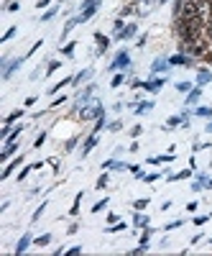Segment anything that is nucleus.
Masks as SVG:
<instances>
[{
	"instance_id": "nucleus-36",
	"label": "nucleus",
	"mask_w": 212,
	"mask_h": 256,
	"mask_svg": "<svg viewBox=\"0 0 212 256\" xmlns=\"http://www.w3.org/2000/svg\"><path fill=\"white\" fill-rule=\"evenodd\" d=\"M179 226H182V220H172V223H166L164 228H166V230H174V228H179Z\"/></svg>"
},
{
	"instance_id": "nucleus-9",
	"label": "nucleus",
	"mask_w": 212,
	"mask_h": 256,
	"mask_svg": "<svg viewBox=\"0 0 212 256\" xmlns=\"http://www.w3.org/2000/svg\"><path fill=\"white\" fill-rule=\"evenodd\" d=\"M95 144H97V134H92L87 141H84V148H82V156H87L90 152H92V148H95Z\"/></svg>"
},
{
	"instance_id": "nucleus-27",
	"label": "nucleus",
	"mask_w": 212,
	"mask_h": 256,
	"mask_svg": "<svg viewBox=\"0 0 212 256\" xmlns=\"http://www.w3.org/2000/svg\"><path fill=\"white\" fill-rule=\"evenodd\" d=\"M133 208L141 212V210H146V208H148V200H136V202H133Z\"/></svg>"
},
{
	"instance_id": "nucleus-32",
	"label": "nucleus",
	"mask_w": 212,
	"mask_h": 256,
	"mask_svg": "<svg viewBox=\"0 0 212 256\" xmlns=\"http://www.w3.org/2000/svg\"><path fill=\"white\" fill-rule=\"evenodd\" d=\"M123 82H125V80H123V74H115L110 84H113V88H120V84H123Z\"/></svg>"
},
{
	"instance_id": "nucleus-18",
	"label": "nucleus",
	"mask_w": 212,
	"mask_h": 256,
	"mask_svg": "<svg viewBox=\"0 0 212 256\" xmlns=\"http://www.w3.org/2000/svg\"><path fill=\"white\" fill-rule=\"evenodd\" d=\"M20 162H23V156H18V159H15V162H13V164H8V166H5V172H3V177H8V174H10V172H13V169H15V166H18V164H20Z\"/></svg>"
},
{
	"instance_id": "nucleus-1",
	"label": "nucleus",
	"mask_w": 212,
	"mask_h": 256,
	"mask_svg": "<svg viewBox=\"0 0 212 256\" xmlns=\"http://www.w3.org/2000/svg\"><path fill=\"white\" fill-rule=\"evenodd\" d=\"M82 120H92V118H100L102 116V105L100 100H90V102H84L82 105V110H79Z\"/></svg>"
},
{
	"instance_id": "nucleus-19",
	"label": "nucleus",
	"mask_w": 212,
	"mask_h": 256,
	"mask_svg": "<svg viewBox=\"0 0 212 256\" xmlns=\"http://www.w3.org/2000/svg\"><path fill=\"white\" fill-rule=\"evenodd\" d=\"M90 74H92V70H84V72H79V74H77V77H74V82H72V84H79V82H82V80H87V77H90Z\"/></svg>"
},
{
	"instance_id": "nucleus-26",
	"label": "nucleus",
	"mask_w": 212,
	"mask_h": 256,
	"mask_svg": "<svg viewBox=\"0 0 212 256\" xmlns=\"http://www.w3.org/2000/svg\"><path fill=\"white\" fill-rule=\"evenodd\" d=\"M46 244H51V236L46 233V236H41V238H36V246H46Z\"/></svg>"
},
{
	"instance_id": "nucleus-37",
	"label": "nucleus",
	"mask_w": 212,
	"mask_h": 256,
	"mask_svg": "<svg viewBox=\"0 0 212 256\" xmlns=\"http://www.w3.org/2000/svg\"><path fill=\"white\" fill-rule=\"evenodd\" d=\"M44 208H46V205H41V208H36V212H33V218H31L33 223H36V220L41 218V212H44Z\"/></svg>"
},
{
	"instance_id": "nucleus-2",
	"label": "nucleus",
	"mask_w": 212,
	"mask_h": 256,
	"mask_svg": "<svg viewBox=\"0 0 212 256\" xmlns=\"http://www.w3.org/2000/svg\"><path fill=\"white\" fill-rule=\"evenodd\" d=\"M197 18L207 26L212 18V0H197Z\"/></svg>"
},
{
	"instance_id": "nucleus-25",
	"label": "nucleus",
	"mask_w": 212,
	"mask_h": 256,
	"mask_svg": "<svg viewBox=\"0 0 212 256\" xmlns=\"http://www.w3.org/2000/svg\"><path fill=\"white\" fill-rule=\"evenodd\" d=\"M97 190H105V187H108V174H102L100 180H97V184H95Z\"/></svg>"
},
{
	"instance_id": "nucleus-45",
	"label": "nucleus",
	"mask_w": 212,
	"mask_h": 256,
	"mask_svg": "<svg viewBox=\"0 0 212 256\" xmlns=\"http://www.w3.org/2000/svg\"><path fill=\"white\" fill-rule=\"evenodd\" d=\"M51 3V0H38V3H36V8H46Z\"/></svg>"
},
{
	"instance_id": "nucleus-12",
	"label": "nucleus",
	"mask_w": 212,
	"mask_h": 256,
	"mask_svg": "<svg viewBox=\"0 0 212 256\" xmlns=\"http://www.w3.org/2000/svg\"><path fill=\"white\" fill-rule=\"evenodd\" d=\"M28 246H31V236H23V238L18 241V246H15V254H23Z\"/></svg>"
},
{
	"instance_id": "nucleus-28",
	"label": "nucleus",
	"mask_w": 212,
	"mask_h": 256,
	"mask_svg": "<svg viewBox=\"0 0 212 256\" xmlns=\"http://www.w3.org/2000/svg\"><path fill=\"white\" fill-rule=\"evenodd\" d=\"M146 251H148V244H141V246H138V248H133L131 254H133V256H138V254H146Z\"/></svg>"
},
{
	"instance_id": "nucleus-22",
	"label": "nucleus",
	"mask_w": 212,
	"mask_h": 256,
	"mask_svg": "<svg viewBox=\"0 0 212 256\" xmlns=\"http://www.w3.org/2000/svg\"><path fill=\"white\" fill-rule=\"evenodd\" d=\"M151 108H154V102H143V105H138V108H136V113H138V116H143L146 110H151Z\"/></svg>"
},
{
	"instance_id": "nucleus-44",
	"label": "nucleus",
	"mask_w": 212,
	"mask_h": 256,
	"mask_svg": "<svg viewBox=\"0 0 212 256\" xmlns=\"http://www.w3.org/2000/svg\"><path fill=\"white\" fill-rule=\"evenodd\" d=\"M79 251H82V246H72L67 254H69V256H74V254H79Z\"/></svg>"
},
{
	"instance_id": "nucleus-47",
	"label": "nucleus",
	"mask_w": 212,
	"mask_h": 256,
	"mask_svg": "<svg viewBox=\"0 0 212 256\" xmlns=\"http://www.w3.org/2000/svg\"><path fill=\"white\" fill-rule=\"evenodd\" d=\"M207 36L212 38V18H210V24H207Z\"/></svg>"
},
{
	"instance_id": "nucleus-41",
	"label": "nucleus",
	"mask_w": 212,
	"mask_h": 256,
	"mask_svg": "<svg viewBox=\"0 0 212 256\" xmlns=\"http://www.w3.org/2000/svg\"><path fill=\"white\" fill-rule=\"evenodd\" d=\"M44 141H46V134H38V138H36V144H33V146L38 148V146H41V144H44Z\"/></svg>"
},
{
	"instance_id": "nucleus-40",
	"label": "nucleus",
	"mask_w": 212,
	"mask_h": 256,
	"mask_svg": "<svg viewBox=\"0 0 212 256\" xmlns=\"http://www.w3.org/2000/svg\"><path fill=\"white\" fill-rule=\"evenodd\" d=\"M205 223H207V216H197L195 218V226H205Z\"/></svg>"
},
{
	"instance_id": "nucleus-33",
	"label": "nucleus",
	"mask_w": 212,
	"mask_h": 256,
	"mask_svg": "<svg viewBox=\"0 0 212 256\" xmlns=\"http://www.w3.org/2000/svg\"><path fill=\"white\" fill-rule=\"evenodd\" d=\"M54 16H56V8H51V10H46L44 16H41V20H51Z\"/></svg>"
},
{
	"instance_id": "nucleus-38",
	"label": "nucleus",
	"mask_w": 212,
	"mask_h": 256,
	"mask_svg": "<svg viewBox=\"0 0 212 256\" xmlns=\"http://www.w3.org/2000/svg\"><path fill=\"white\" fill-rule=\"evenodd\" d=\"M13 34H15V28H8V31L3 34V38H0V41H10V38H13Z\"/></svg>"
},
{
	"instance_id": "nucleus-35",
	"label": "nucleus",
	"mask_w": 212,
	"mask_h": 256,
	"mask_svg": "<svg viewBox=\"0 0 212 256\" xmlns=\"http://www.w3.org/2000/svg\"><path fill=\"white\" fill-rule=\"evenodd\" d=\"M123 228H125V223H115V226L108 228V233H118V230H123Z\"/></svg>"
},
{
	"instance_id": "nucleus-31",
	"label": "nucleus",
	"mask_w": 212,
	"mask_h": 256,
	"mask_svg": "<svg viewBox=\"0 0 212 256\" xmlns=\"http://www.w3.org/2000/svg\"><path fill=\"white\" fill-rule=\"evenodd\" d=\"M59 64H61V62H51L49 67H46V74H54V72L59 70Z\"/></svg>"
},
{
	"instance_id": "nucleus-13",
	"label": "nucleus",
	"mask_w": 212,
	"mask_h": 256,
	"mask_svg": "<svg viewBox=\"0 0 212 256\" xmlns=\"http://www.w3.org/2000/svg\"><path fill=\"white\" fill-rule=\"evenodd\" d=\"M95 92V84H90V88L87 90H84V92H79V102L84 105V102H90V95Z\"/></svg>"
},
{
	"instance_id": "nucleus-16",
	"label": "nucleus",
	"mask_w": 212,
	"mask_h": 256,
	"mask_svg": "<svg viewBox=\"0 0 212 256\" xmlns=\"http://www.w3.org/2000/svg\"><path fill=\"white\" fill-rule=\"evenodd\" d=\"M179 123H184V118H182V116H174V118H169V120H166V128H177Z\"/></svg>"
},
{
	"instance_id": "nucleus-43",
	"label": "nucleus",
	"mask_w": 212,
	"mask_h": 256,
	"mask_svg": "<svg viewBox=\"0 0 212 256\" xmlns=\"http://www.w3.org/2000/svg\"><path fill=\"white\" fill-rule=\"evenodd\" d=\"M148 238H151V230H146L143 236H141V244H148Z\"/></svg>"
},
{
	"instance_id": "nucleus-51",
	"label": "nucleus",
	"mask_w": 212,
	"mask_h": 256,
	"mask_svg": "<svg viewBox=\"0 0 212 256\" xmlns=\"http://www.w3.org/2000/svg\"><path fill=\"white\" fill-rule=\"evenodd\" d=\"M210 244H212V241H210Z\"/></svg>"
},
{
	"instance_id": "nucleus-5",
	"label": "nucleus",
	"mask_w": 212,
	"mask_h": 256,
	"mask_svg": "<svg viewBox=\"0 0 212 256\" xmlns=\"http://www.w3.org/2000/svg\"><path fill=\"white\" fill-rule=\"evenodd\" d=\"M164 82H166L164 77H154L151 82H141V84H143L146 90H151V92H156V90H161V88H164Z\"/></svg>"
},
{
	"instance_id": "nucleus-8",
	"label": "nucleus",
	"mask_w": 212,
	"mask_h": 256,
	"mask_svg": "<svg viewBox=\"0 0 212 256\" xmlns=\"http://www.w3.org/2000/svg\"><path fill=\"white\" fill-rule=\"evenodd\" d=\"M97 13V6H90V8H82V13H79V24H87V20L92 18Z\"/></svg>"
},
{
	"instance_id": "nucleus-24",
	"label": "nucleus",
	"mask_w": 212,
	"mask_h": 256,
	"mask_svg": "<svg viewBox=\"0 0 212 256\" xmlns=\"http://www.w3.org/2000/svg\"><path fill=\"white\" fill-rule=\"evenodd\" d=\"M133 223H136V226H148V218H146V216H141V212H138V216L133 218Z\"/></svg>"
},
{
	"instance_id": "nucleus-10",
	"label": "nucleus",
	"mask_w": 212,
	"mask_h": 256,
	"mask_svg": "<svg viewBox=\"0 0 212 256\" xmlns=\"http://www.w3.org/2000/svg\"><path fill=\"white\" fill-rule=\"evenodd\" d=\"M20 64H23V59H13V62L8 64V70L3 72V77H5V80H10V74H13V72H15V70L20 67Z\"/></svg>"
},
{
	"instance_id": "nucleus-39",
	"label": "nucleus",
	"mask_w": 212,
	"mask_h": 256,
	"mask_svg": "<svg viewBox=\"0 0 212 256\" xmlns=\"http://www.w3.org/2000/svg\"><path fill=\"white\" fill-rule=\"evenodd\" d=\"M20 118V110H15V113H10L8 118H5V123H13V120H18Z\"/></svg>"
},
{
	"instance_id": "nucleus-14",
	"label": "nucleus",
	"mask_w": 212,
	"mask_h": 256,
	"mask_svg": "<svg viewBox=\"0 0 212 256\" xmlns=\"http://www.w3.org/2000/svg\"><path fill=\"white\" fill-rule=\"evenodd\" d=\"M166 67H172V64H169V59H156V62H154V72H161V70H166Z\"/></svg>"
},
{
	"instance_id": "nucleus-11",
	"label": "nucleus",
	"mask_w": 212,
	"mask_h": 256,
	"mask_svg": "<svg viewBox=\"0 0 212 256\" xmlns=\"http://www.w3.org/2000/svg\"><path fill=\"white\" fill-rule=\"evenodd\" d=\"M200 95H202V88H192V90H189V95H187V105H195L200 100Z\"/></svg>"
},
{
	"instance_id": "nucleus-29",
	"label": "nucleus",
	"mask_w": 212,
	"mask_h": 256,
	"mask_svg": "<svg viewBox=\"0 0 212 256\" xmlns=\"http://www.w3.org/2000/svg\"><path fill=\"white\" fill-rule=\"evenodd\" d=\"M197 116H202V118H210V116H212V108H197Z\"/></svg>"
},
{
	"instance_id": "nucleus-17",
	"label": "nucleus",
	"mask_w": 212,
	"mask_h": 256,
	"mask_svg": "<svg viewBox=\"0 0 212 256\" xmlns=\"http://www.w3.org/2000/svg\"><path fill=\"white\" fill-rule=\"evenodd\" d=\"M95 38L100 41V52H105V49H108V46H110V41H108V38H105L102 34H95Z\"/></svg>"
},
{
	"instance_id": "nucleus-48",
	"label": "nucleus",
	"mask_w": 212,
	"mask_h": 256,
	"mask_svg": "<svg viewBox=\"0 0 212 256\" xmlns=\"http://www.w3.org/2000/svg\"><path fill=\"white\" fill-rule=\"evenodd\" d=\"M207 134H212V123H207Z\"/></svg>"
},
{
	"instance_id": "nucleus-6",
	"label": "nucleus",
	"mask_w": 212,
	"mask_h": 256,
	"mask_svg": "<svg viewBox=\"0 0 212 256\" xmlns=\"http://www.w3.org/2000/svg\"><path fill=\"white\" fill-rule=\"evenodd\" d=\"M212 82V72L210 70H200L197 72V88H205V84Z\"/></svg>"
},
{
	"instance_id": "nucleus-50",
	"label": "nucleus",
	"mask_w": 212,
	"mask_h": 256,
	"mask_svg": "<svg viewBox=\"0 0 212 256\" xmlns=\"http://www.w3.org/2000/svg\"><path fill=\"white\" fill-rule=\"evenodd\" d=\"M156 3H161V6H164V3H169V0H156Z\"/></svg>"
},
{
	"instance_id": "nucleus-20",
	"label": "nucleus",
	"mask_w": 212,
	"mask_h": 256,
	"mask_svg": "<svg viewBox=\"0 0 212 256\" xmlns=\"http://www.w3.org/2000/svg\"><path fill=\"white\" fill-rule=\"evenodd\" d=\"M79 202H82V192H77V198H74V205H72V216H77V212H79Z\"/></svg>"
},
{
	"instance_id": "nucleus-42",
	"label": "nucleus",
	"mask_w": 212,
	"mask_h": 256,
	"mask_svg": "<svg viewBox=\"0 0 212 256\" xmlns=\"http://www.w3.org/2000/svg\"><path fill=\"white\" fill-rule=\"evenodd\" d=\"M90 6H97V0H82V8H90Z\"/></svg>"
},
{
	"instance_id": "nucleus-7",
	"label": "nucleus",
	"mask_w": 212,
	"mask_h": 256,
	"mask_svg": "<svg viewBox=\"0 0 212 256\" xmlns=\"http://www.w3.org/2000/svg\"><path fill=\"white\" fill-rule=\"evenodd\" d=\"M169 64H172V67H187V64H189V56L174 54V56H169Z\"/></svg>"
},
{
	"instance_id": "nucleus-15",
	"label": "nucleus",
	"mask_w": 212,
	"mask_h": 256,
	"mask_svg": "<svg viewBox=\"0 0 212 256\" xmlns=\"http://www.w3.org/2000/svg\"><path fill=\"white\" fill-rule=\"evenodd\" d=\"M77 24H79V16H77V18H72V20H67V26H64V31H61V36L67 38V34H69V31H72Z\"/></svg>"
},
{
	"instance_id": "nucleus-3",
	"label": "nucleus",
	"mask_w": 212,
	"mask_h": 256,
	"mask_svg": "<svg viewBox=\"0 0 212 256\" xmlns=\"http://www.w3.org/2000/svg\"><path fill=\"white\" fill-rule=\"evenodd\" d=\"M128 64H131V56H128V52H120L118 56H115V62L110 64V70H125V67H128Z\"/></svg>"
},
{
	"instance_id": "nucleus-21",
	"label": "nucleus",
	"mask_w": 212,
	"mask_h": 256,
	"mask_svg": "<svg viewBox=\"0 0 212 256\" xmlns=\"http://www.w3.org/2000/svg\"><path fill=\"white\" fill-rule=\"evenodd\" d=\"M177 90L179 92H189L192 90V82H177Z\"/></svg>"
},
{
	"instance_id": "nucleus-23",
	"label": "nucleus",
	"mask_w": 212,
	"mask_h": 256,
	"mask_svg": "<svg viewBox=\"0 0 212 256\" xmlns=\"http://www.w3.org/2000/svg\"><path fill=\"white\" fill-rule=\"evenodd\" d=\"M105 208H108V200H100V202L92 205V212H100V210H105Z\"/></svg>"
},
{
	"instance_id": "nucleus-34",
	"label": "nucleus",
	"mask_w": 212,
	"mask_h": 256,
	"mask_svg": "<svg viewBox=\"0 0 212 256\" xmlns=\"http://www.w3.org/2000/svg\"><path fill=\"white\" fill-rule=\"evenodd\" d=\"M184 177H189V172H187V169H184V172H179V174H172L169 180H172V182H177V180H184Z\"/></svg>"
},
{
	"instance_id": "nucleus-46",
	"label": "nucleus",
	"mask_w": 212,
	"mask_h": 256,
	"mask_svg": "<svg viewBox=\"0 0 212 256\" xmlns=\"http://www.w3.org/2000/svg\"><path fill=\"white\" fill-rule=\"evenodd\" d=\"M143 180H146V182H156V180H159V174H146Z\"/></svg>"
},
{
	"instance_id": "nucleus-30",
	"label": "nucleus",
	"mask_w": 212,
	"mask_h": 256,
	"mask_svg": "<svg viewBox=\"0 0 212 256\" xmlns=\"http://www.w3.org/2000/svg\"><path fill=\"white\" fill-rule=\"evenodd\" d=\"M72 52H74V41H69V44L61 49V54H67V56H72Z\"/></svg>"
},
{
	"instance_id": "nucleus-4",
	"label": "nucleus",
	"mask_w": 212,
	"mask_h": 256,
	"mask_svg": "<svg viewBox=\"0 0 212 256\" xmlns=\"http://www.w3.org/2000/svg\"><path fill=\"white\" fill-rule=\"evenodd\" d=\"M136 24H128V26H125L123 31H118V41H128V38H133L136 36Z\"/></svg>"
},
{
	"instance_id": "nucleus-49",
	"label": "nucleus",
	"mask_w": 212,
	"mask_h": 256,
	"mask_svg": "<svg viewBox=\"0 0 212 256\" xmlns=\"http://www.w3.org/2000/svg\"><path fill=\"white\" fill-rule=\"evenodd\" d=\"M205 187H207V190H212V180H210V182H207V184H205Z\"/></svg>"
}]
</instances>
